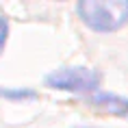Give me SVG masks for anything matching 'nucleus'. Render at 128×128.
Returning a JSON list of instances; mask_svg holds the SVG:
<instances>
[{
	"mask_svg": "<svg viewBox=\"0 0 128 128\" xmlns=\"http://www.w3.org/2000/svg\"><path fill=\"white\" fill-rule=\"evenodd\" d=\"M76 13L91 30L113 33L128 22V0H82Z\"/></svg>",
	"mask_w": 128,
	"mask_h": 128,
	"instance_id": "1",
	"label": "nucleus"
},
{
	"mask_svg": "<svg viewBox=\"0 0 128 128\" xmlns=\"http://www.w3.org/2000/svg\"><path fill=\"white\" fill-rule=\"evenodd\" d=\"M46 85L56 91L70 94H96L100 87V74L89 68H61L46 76Z\"/></svg>",
	"mask_w": 128,
	"mask_h": 128,
	"instance_id": "2",
	"label": "nucleus"
},
{
	"mask_svg": "<svg viewBox=\"0 0 128 128\" xmlns=\"http://www.w3.org/2000/svg\"><path fill=\"white\" fill-rule=\"evenodd\" d=\"M89 106L98 108L102 113L108 115H120V117H128V98H122L117 94H106V91H96L89 96Z\"/></svg>",
	"mask_w": 128,
	"mask_h": 128,
	"instance_id": "3",
	"label": "nucleus"
},
{
	"mask_svg": "<svg viewBox=\"0 0 128 128\" xmlns=\"http://www.w3.org/2000/svg\"><path fill=\"white\" fill-rule=\"evenodd\" d=\"M0 98L7 100H35L37 91L28 87H20V89H0Z\"/></svg>",
	"mask_w": 128,
	"mask_h": 128,
	"instance_id": "4",
	"label": "nucleus"
},
{
	"mask_svg": "<svg viewBox=\"0 0 128 128\" xmlns=\"http://www.w3.org/2000/svg\"><path fill=\"white\" fill-rule=\"evenodd\" d=\"M7 37H9V22L0 15V50H2L4 44H7Z\"/></svg>",
	"mask_w": 128,
	"mask_h": 128,
	"instance_id": "5",
	"label": "nucleus"
},
{
	"mask_svg": "<svg viewBox=\"0 0 128 128\" xmlns=\"http://www.w3.org/2000/svg\"><path fill=\"white\" fill-rule=\"evenodd\" d=\"M80 128H91V126H80Z\"/></svg>",
	"mask_w": 128,
	"mask_h": 128,
	"instance_id": "6",
	"label": "nucleus"
}]
</instances>
